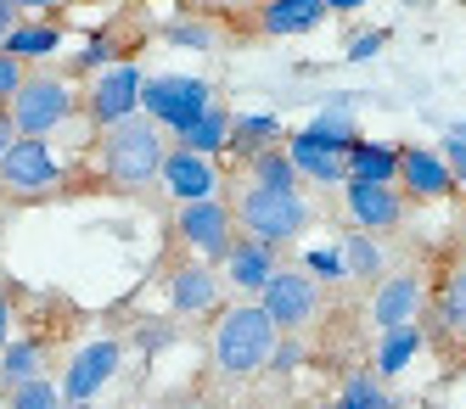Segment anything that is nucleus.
<instances>
[{"instance_id": "obj_14", "label": "nucleus", "mask_w": 466, "mask_h": 409, "mask_svg": "<svg viewBox=\"0 0 466 409\" xmlns=\"http://www.w3.org/2000/svg\"><path fill=\"white\" fill-rule=\"evenodd\" d=\"M343 208H349L354 230L382 235V230H399V219H405V191L399 185H349Z\"/></svg>"}, {"instance_id": "obj_16", "label": "nucleus", "mask_w": 466, "mask_h": 409, "mask_svg": "<svg viewBox=\"0 0 466 409\" xmlns=\"http://www.w3.org/2000/svg\"><path fill=\"white\" fill-rule=\"evenodd\" d=\"M219 297H225V286L214 281L208 264H180L175 275H169V303H175L180 314H191V320H197V314H219V309H225Z\"/></svg>"}, {"instance_id": "obj_18", "label": "nucleus", "mask_w": 466, "mask_h": 409, "mask_svg": "<svg viewBox=\"0 0 466 409\" xmlns=\"http://www.w3.org/2000/svg\"><path fill=\"white\" fill-rule=\"evenodd\" d=\"M349 185H399V146L393 141H354L349 146Z\"/></svg>"}, {"instance_id": "obj_9", "label": "nucleus", "mask_w": 466, "mask_h": 409, "mask_svg": "<svg viewBox=\"0 0 466 409\" xmlns=\"http://www.w3.org/2000/svg\"><path fill=\"white\" fill-rule=\"evenodd\" d=\"M258 309L276 320V331H304L320 314V281L309 269H276L270 286L258 292Z\"/></svg>"}, {"instance_id": "obj_22", "label": "nucleus", "mask_w": 466, "mask_h": 409, "mask_svg": "<svg viewBox=\"0 0 466 409\" xmlns=\"http://www.w3.org/2000/svg\"><path fill=\"white\" fill-rule=\"evenodd\" d=\"M40 376H46V348L35 336H12V343L0 348V382L23 387V382H40Z\"/></svg>"}, {"instance_id": "obj_29", "label": "nucleus", "mask_w": 466, "mask_h": 409, "mask_svg": "<svg viewBox=\"0 0 466 409\" xmlns=\"http://www.w3.org/2000/svg\"><path fill=\"white\" fill-rule=\"evenodd\" d=\"M6 409H68V398H62V387L51 376H40V382L6 387Z\"/></svg>"}, {"instance_id": "obj_6", "label": "nucleus", "mask_w": 466, "mask_h": 409, "mask_svg": "<svg viewBox=\"0 0 466 409\" xmlns=\"http://www.w3.org/2000/svg\"><path fill=\"white\" fill-rule=\"evenodd\" d=\"M141 85L147 79H141L136 62H113V67H102V74H90V85L79 95V113L96 129H113V124H124V118L141 113Z\"/></svg>"}, {"instance_id": "obj_12", "label": "nucleus", "mask_w": 466, "mask_h": 409, "mask_svg": "<svg viewBox=\"0 0 466 409\" xmlns=\"http://www.w3.org/2000/svg\"><path fill=\"white\" fill-rule=\"evenodd\" d=\"M287 163L298 168V180H315V185H343L349 180V146L326 141L315 129L287 135Z\"/></svg>"}, {"instance_id": "obj_23", "label": "nucleus", "mask_w": 466, "mask_h": 409, "mask_svg": "<svg viewBox=\"0 0 466 409\" xmlns=\"http://www.w3.org/2000/svg\"><path fill=\"white\" fill-rule=\"evenodd\" d=\"M421 354V325H399V331H382V343H377V376H399L410 359Z\"/></svg>"}, {"instance_id": "obj_34", "label": "nucleus", "mask_w": 466, "mask_h": 409, "mask_svg": "<svg viewBox=\"0 0 466 409\" xmlns=\"http://www.w3.org/2000/svg\"><path fill=\"white\" fill-rule=\"evenodd\" d=\"M17 23H23V6H12V0H0V45L17 34Z\"/></svg>"}, {"instance_id": "obj_39", "label": "nucleus", "mask_w": 466, "mask_h": 409, "mask_svg": "<svg viewBox=\"0 0 466 409\" xmlns=\"http://www.w3.org/2000/svg\"><path fill=\"white\" fill-rule=\"evenodd\" d=\"M68 409H85V404H68Z\"/></svg>"}, {"instance_id": "obj_21", "label": "nucleus", "mask_w": 466, "mask_h": 409, "mask_svg": "<svg viewBox=\"0 0 466 409\" xmlns=\"http://www.w3.org/2000/svg\"><path fill=\"white\" fill-rule=\"evenodd\" d=\"M338 247H343V275H349V281H382V269H388V253H382V242H377V235H365V230H349Z\"/></svg>"}, {"instance_id": "obj_3", "label": "nucleus", "mask_w": 466, "mask_h": 409, "mask_svg": "<svg viewBox=\"0 0 466 409\" xmlns=\"http://www.w3.org/2000/svg\"><path fill=\"white\" fill-rule=\"evenodd\" d=\"M6 113H12L17 141H51V135L79 113V95H74V85L62 74H46V67H40V74L23 79V90L12 95Z\"/></svg>"}, {"instance_id": "obj_1", "label": "nucleus", "mask_w": 466, "mask_h": 409, "mask_svg": "<svg viewBox=\"0 0 466 409\" xmlns=\"http://www.w3.org/2000/svg\"><path fill=\"white\" fill-rule=\"evenodd\" d=\"M276 343H281V331L258 303H225L208 331V359L219 376H253V370L270 364Z\"/></svg>"}, {"instance_id": "obj_13", "label": "nucleus", "mask_w": 466, "mask_h": 409, "mask_svg": "<svg viewBox=\"0 0 466 409\" xmlns=\"http://www.w3.org/2000/svg\"><path fill=\"white\" fill-rule=\"evenodd\" d=\"M399 191H405V202H444L455 191L444 157L432 146H399Z\"/></svg>"}, {"instance_id": "obj_33", "label": "nucleus", "mask_w": 466, "mask_h": 409, "mask_svg": "<svg viewBox=\"0 0 466 409\" xmlns=\"http://www.w3.org/2000/svg\"><path fill=\"white\" fill-rule=\"evenodd\" d=\"M382 40H388V34H382V28H371V34H360V40L349 45V62H371V56L382 51Z\"/></svg>"}, {"instance_id": "obj_37", "label": "nucleus", "mask_w": 466, "mask_h": 409, "mask_svg": "<svg viewBox=\"0 0 466 409\" xmlns=\"http://www.w3.org/2000/svg\"><path fill=\"white\" fill-rule=\"evenodd\" d=\"M6 331H12V309H6V297H0V348H6V343H12V336H6Z\"/></svg>"}, {"instance_id": "obj_19", "label": "nucleus", "mask_w": 466, "mask_h": 409, "mask_svg": "<svg viewBox=\"0 0 466 409\" xmlns=\"http://www.w3.org/2000/svg\"><path fill=\"white\" fill-rule=\"evenodd\" d=\"M320 17H326V0H270V6L258 12V28L264 34H309V28H320Z\"/></svg>"}, {"instance_id": "obj_32", "label": "nucleus", "mask_w": 466, "mask_h": 409, "mask_svg": "<svg viewBox=\"0 0 466 409\" xmlns=\"http://www.w3.org/2000/svg\"><path fill=\"white\" fill-rule=\"evenodd\" d=\"M439 157H444V168H450V180L466 191V141H461V135H450V141L439 146Z\"/></svg>"}, {"instance_id": "obj_8", "label": "nucleus", "mask_w": 466, "mask_h": 409, "mask_svg": "<svg viewBox=\"0 0 466 409\" xmlns=\"http://www.w3.org/2000/svg\"><path fill=\"white\" fill-rule=\"evenodd\" d=\"M62 185V157L51 152V141H17L6 157H0V191L17 202H35L46 191Z\"/></svg>"}, {"instance_id": "obj_38", "label": "nucleus", "mask_w": 466, "mask_h": 409, "mask_svg": "<svg viewBox=\"0 0 466 409\" xmlns=\"http://www.w3.org/2000/svg\"><path fill=\"white\" fill-rule=\"evenodd\" d=\"M320 409H338V404H320Z\"/></svg>"}, {"instance_id": "obj_20", "label": "nucleus", "mask_w": 466, "mask_h": 409, "mask_svg": "<svg viewBox=\"0 0 466 409\" xmlns=\"http://www.w3.org/2000/svg\"><path fill=\"white\" fill-rule=\"evenodd\" d=\"M180 152H197V157H214V152H230V107H208L197 124H186L175 135Z\"/></svg>"}, {"instance_id": "obj_10", "label": "nucleus", "mask_w": 466, "mask_h": 409, "mask_svg": "<svg viewBox=\"0 0 466 409\" xmlns=\"http://www.w3.org/2000/svg\"><path fill=\"white\" fill-rule=\"evenodd\" d=\"M118 364H124L118 336H90V343L68 359V370L56 376V387H62V398H68V404H85L90 409V398L118 376Z\"/></svg>"}, {"instance_id": "obj_31", "label": "nucleus", "mask_w": 466, "mask_h": 409, "mask_svg": "<svg viewBox=\"0 0 466 409\" xmlns=\"http://www.w3.org/2000/svg\"><path fill=\"white\" fill-rule=\"evenodd\" d=\"M23 79H28V67H23L17 56L0 51V107H12V95L23 90Z\"/></svg>"}, {"instance_id": "obj_36", "label": "nucleus", "mask_w": 466, "mask_h": 409, "mask_svg": "<svg viewBox=\"0 0 466 409\" xmlns=\"http://www.w3.org/2000/svg\"><path fill=\"white\" fill-rule=\"evenodd\" d=\"M270 364H276V370H292V364H298V343H276Z\"/></svg>"}, {"instance_id": "obj_25", "label": "nucleus", "mask_w": 466, "mask_h": 409, "mask_svg": "<svg viewBox=\"0 0 466 409\" xmlns=\"http://www.w3.org/2000/svg\"><path fill=\"white\" fill-rule=\"evenodd\" d=\"M248 168V185H264V191H298V168L287 163V146H270L242 163Z\"/></svg>"}, {"instance_id": "obj_2", "label": "nucleus", "mask_w": 466, "mask_h": 409, "mask_svg": "<svg viewBox=\"0 0 466 409\" xmlns=\"http://www.w3.org/2000/svg\"><path fill=\"white\" fill-rule=\"evenodd\" d=\"M96 152H102V175H107L118 191H147L152 180H163V157H169V141H163V129H157L147 113H136V118H124V124L102 129Z\"/></svg>"}, {"instance_id": "obj_7", "label": "nucleus", "mask_w": 466, "mask_h": 409, "mask_svg": "<svg viewBox=\"0 0 466 409\" xmlns=\"http://www.w3.org/2000/svg\"><path fill=\"white\" fill-rule=\"evenodd\" d=\"M175 235L191 253H203L208 264H225L230 247H237V214H230V202H219V196L186 202V208L175 214Z\"/></svg>"}, {"instance_id": "obj_17", "label": "nucleus", "mask_w": 466, "mask_h": 409, "mask_svg": "<svg viewBox=\"0 0 466 409\" xmlns=\"http://www.w3.org/2000/svg\"><path fill=\"white\" fill-rule=\"evenodd\" d=\"M276 247L270 242H253V235H248V242H237V247H230V258H225V281L230 286H237V292H264V286H270V275H276Z\"/></svg>"}, {"instance_id": "obj_30", "label": "nucleus", "mask_w": 466, "mask_h": 409, "mask_svg": "<svg viewBox=\"0 0 466 409\" xmlns=\"http://www.w3.org/2000/svg\"><path fill=\"white\" fill-rule=\"evenodd\" d=\"M304 269L315 281H338L343 275V247H309L304 253Z\"/></svg>"}, {"instance_id": "obj_24", "label": "nucleus", "mask_w": 466, "mask_h": 409, "mask_svg": "<svg viewBox=\"0 0 466 409\" xmlns=\"http://www.w3.org/2000/svg\"><path fill=\"white\" fill-rule=\"evenodd\" d=\"M62 45V23H17V34L0 51L6 56H17V62H40V56H51Z\"/></svg>"}, {"instance_id": "obj_15", "label": "nucleus", "mask_w": 466, "mask_h": 409, "mask_svg": "<svg viewBox=\"0 0 466 409\" xmlns=\"http://www.w3.org/2000/svg\"><path fill=\"white\" fill-rule=\"evenodd\" d=\"M163 185H169V196L180 202V208L186 202H208L219 191V168H214V157L169 146V157H163Z\"/></svg>"}, {"instance_id": "obj_4", "label": "nucleus", "mask_w": 466, "mask_h": 409, "mask_svg": "<svg viewBox=\"0 0 466 409\" xmlns=\"http://www.w3.org/2000/svg\"><path fill=\"white\" fill-rule=\"evenodd\" d=\"M237 224L253 235V242H292V235H304L309 224V202L304 191H264V185H248L237 196Z\"/></svg>"}, {"instance_id": "obj_11", "label": "nucleus", "mask_w": 466, "mask_h": 409, "mask_svg": "<svg viewBox=\"0 0 466 409\" xmlns=\"http://www.w3.org/2000/svg\"><path fill=\"white\" fill-rule=\"evenodd\" d=\"M427 314V281L416 269H399V275H382L371 292V325L377 331H399V325H421Z\"/></svg>"}, {"instance_id": "obj_27", "label": "nucleus", "mask_w": 466, "mask_h": 409, "mask_svg": "<svg viewBox=\"0 0 466 409\" xmlns=\"http://www.w3.org/2000/svg\"><path fill=\"white\" fill-rule=\"evenodd\" d=\"M338 409H393V398H388V382H382V376H371V370H354V376L343 382V398H338Z\"/></svg>"}, {"instance_id": "obj_35", "label": "nucleus", "mask_w": 466, "mask_h": 409, "mask_svg": "<svg viewBox=\"0 0 466 409\" xmlns=\"http://www.w3.org/2000/svg\"><path fill=\"white\" fill-rule=\"evenodd\" d=\"M12 146H17V129H12V113H6V107H0V157H6Z\"/></svg>"}, {"instance_id": "obj_5", "label": "nucleus", "mask_w": 466, "mask_h": 409, "mask_svg": "<svg viewBox=\"0 0 466 409\" xmlns=\"http://www.w3.org/2000/svg\"><path fill=\"white\" fill-rule=\"evenodd\" d=\"M208 107H219L208 79H191V74H163V79H147V85H141V113H147L157 129H169V135H180L186 124H197Z\"/></svg>"}, {"instance_id": "obj_26", "label": "nucleus", "mask_w": 466, "mask_h": 409, "mask_svg": "<svg viewBox=\"0 0 466 409\" xmlns=\"http://www.w3.org/2000/svg\"><path fill=\"white\" fill-rule=\"evenodd\" d=\"M439 320H444V331L466 336V253L450 264V275H444V292H439Z\"/></svg>"}, {"instance_id": "obj_28", "label": "nucleus", "mask_w": 466, "mask_h": 409, "mask_svg": "<svg viewBox=\"0 0 466 409\" xmlns=\"http://www.w3.org/2000/svg\"><path fill=\"white\" fill-rule=\"evenodd\" d=\"M315 135H326V141H338V146H354L360 135H354V107L338 95V101H326V107L315 113V124H309Z\"/></svg>"}]
</instances>
